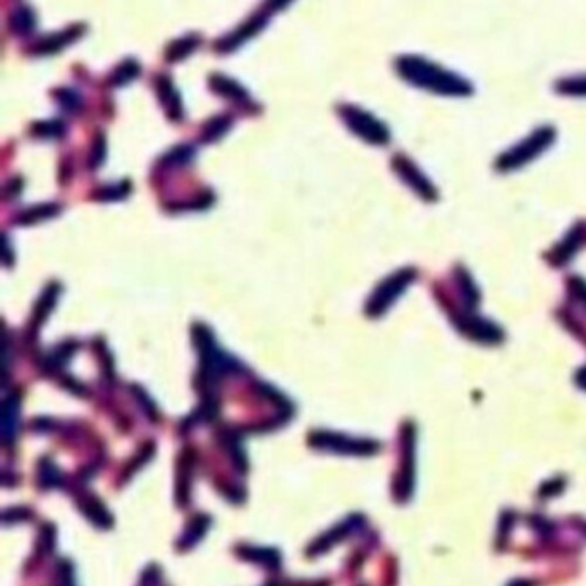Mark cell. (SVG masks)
I'll return each instance as SVG.
<instances>
[{
	"label": "cell",
	"instance_id": "cell-1",
	"mask_svg": "<svg viewBox=\"0 0 586 586\" xmlns=\"http://www.w3.org/2000/svg\"><path fill=\"white\" fill-rule=\"evenodd\" d=\"M395 67L406 81L419 88H426L442 95L471 93V86L464 79L422 57H401L397 59Z\"/></svg>",
	"mask_w": 586,
	"mask_h": 586
},
{
	"label": "cell",
	"instance_id": "cell-2",
	"mask_svg": "<svg viewBox=\"0 0 586 586\" xmlns=\"http://www.w3.org/2000/svg\"><path fill=\"white\" fill-rule=\"evenodd\" d=\"M193 339L201 356V373L205 379L211 380L218 375H225L229 372H236L239 368V363L232 359L231 356L225 355L224 351L217 348L210 330L203 325H196L193 330Z\"/></svg>",
	"mask_w": 586,
	"mask_h": 586
},
{
	"label": "cell",
	"instance_id": "cell-3",
	"mask_svg": "<svg viewBox=\"0 0 586 586\" xmlns=\"http://www.w3.org/2000/svg\"><path fill=\"white\" fill-rule=\"evenodd\" d=\"M342 121L349 129L358 134L361 140L372 144H386L389 141V131L380 121H377L372 114L361 111L352 105H342L339 107Z\"/></svg>",
	"mask_w": 586,
	"mask_h": 586
},
{
	"label": "cell",
	"instance_id": "cell-4",
	"mask_svg": "<svg viewBox=\"0 0 586 586\" xmlns=\"http://www.w3.org/2000/svg\"><path fill=\"white\" fill-rule=\"evenodd\" d=\"M415 275L416 272L413 270V268H404V270H399L395 272L394 275H390V277L387 278V281H384L382 284L377 287V291L373 292L368 305H366V313H368L370 316H379L382 315L384 312H387V308L401 296V292L411 284Z\"/></svg>",
	"mask_w": 586,
	"mask_h": 586
},
{
	"label": "cell",
	"instance_id": "cell-5",
	"mask_svg": "<svg viewBox=\"0 0 586 586\" xmlns=\"http://www.w3.org/2000/svg\"><path fill=\"white\" fill-rule=\"evenodd\" d=\"M554 140V129L552 128H540L536 133H533L528 140L522 141L521 144L514 146L509 153L504 155L499 162V167L502 169H514L520 167V165L526 164L528 160H531L535 155H538L540 151L545 150Z\"/></svg>",
	"mask_w": 586,
	"mask_h": 586
},
{
	"label": "cell",
	"instance_id": "cell-6",
	"mask_svg": "<svg viewBox=\"0 0 586 586\" xmlns=\"http://www.w3.org/2000/svg\"><path fill=\"white\" fill-rule=\"evenodd\" d=\"M312 444L319 447V449H330L342 454H359V456L373 454L377 451L375 442H370V440H351L342 435H337V433L328 432L313 433Z\"/></svg>",
	"mask_w": 586,
	"mask_h": 586
},
{
	"label": "cell",
	"instance_id": "cell-7",
	"mask_svg": "<svg viewBox=\"0 0 586 586\" xmlns=\"http://www.w3.org/2000/svg\"><path fill=\"white\" fill-rule=\"evenodd\" d=\"M456 323L468 337L476 339V341L480 342L495 344V342L502 341V330L497 325H493L492 322H489V320L473 319V316H461V319L456 320Z\"/></svg>",
	"mask_w": 586,
	"mask_h": 586
},
{
	"label": "cell",
	"instance_id": "cell-8",
	"mask_svg": "<svg viewBox=\"0 0 586 586\" xmlns=\"http://www.w3.org/2000/svg\"><path fill=\"white\" fill-rule=\"evenodd\" d=\"M265 24H267V16H265V14H256V16L249 17V19L246 21L245 24H241L238 30L232 31V33L227 35L225 38H222V40L217 44V48L220 52L234 50V48H238L245 40L255 37Z\"/></svg>",
	"mask_w": 586,
	"mask_h": 586
},
{
	"label": "cell",
	"instance_id": "cell-9",
	"mask_svg": "<svg viewBox=\"0 0 586 586\" xmlns=\"http://www.w3.org/2000/svg\"><path fill=\"white\" fill-rule=\"evenodd\" d=\"M394 167L395 171L401 174V178L404 179L411 188H415V191L418 193V195H422L425 200H435V189H433L432 185L419 174V171L411 162H408L402 157H397L394 160Z\"/></svg>",
	"mask_w": 586,
	"mask_h": 586
},
{
	"label": "cell",
	"instance_id": "cell-10",
	"mask_svg": "<svg viewBox=\"0 0 586 586\" xmlns=\"http://www.w3.org/2000/svg\"><path fill=\"white\" fill-rule=\"evenodd\" d=\"M155 88H157V95L160 98V104L164 111L167 112V117L172 121H182V105L179 93L176 91L174 84L167 76H158L155 79Z\"/></svg>",
	"mask_w": 586,
	"mask_h": 586
},
{
	"label": "cell",
	"instance_id": "cell-11",
	"mask_svg": "<svg viewBox=\"0 0 586 586\" xmlns=\"http://www.w3.org/2000/svg\"><path fill=\"white\" fill-rule=\"evenodd\" d=\"M211 91L220 97L229 98V100L236 102H245L248 100V93H246L245 88L238 83V81L231 79V77L224 76V74H211L210 79H208Z\"/></svg>",
	"mask_w": 586,
	"mask_h": 586
},
{
	"label": "cell",
	"instance_id": "cell-12",
	"mask_svg": "<svg viewBox=\"0 0 586 586\" xmlns=\"http://www.w3.org/2000/svg\"><path fill=\"white\" fill-rule=\"evenodd\" d=\"M83 30L84 28L77 24V26H70L69 30L61 31V33L48 35V37H45L44 40L35 45V50H37L38 54H52V52L61 50L67 44L76 40V38L83 33Z\"/></svg>",
	"mask_w": 586,
	"mask_h": 586
},
{
	"label": "cell",
	"instance_id": "cell-13",
	"mask_svg": "<svg viewBox=\"0 0 586 586\" xmlns=\"http://www.w3.org/2000/svg\"><path fill=\"white\" fill-rule=\"evenodd\" d=\"M404 468H402L401 478H399L397 485V497H401V499H408L413 490V468H408V462L413 461V454H415V430H408V432L404 433Z\"/></svg>",
	"mask_w": 586,
	"mask_h": 586
},
{
	"label": "cell",
	"instance_id": "cell-14",
	"mask_svg": "<svg viewBox=\"0 0 586 586\" xmlns=\"http://www.w3.org/2000/svg\"><path fill=\"white\" fill-rule=\"evenodd\" d=\"M2 435L6 442L14 439L17 430V422H19V395L10 394L3 402L2 411Z\"/></svg>",
	"mask_w": 586,
	"mask_h": 586
},
{
	"label": "cell",
	"instance_id": "cell-15",
	"mask_svg": "<svg viewBox=\"0 0 586 586\" xmlns=\"http://www.w3.org/2000/svg\"><path fill=\"white\" fill-rule=\"evenodd\" d=\"M35 24H37V19H35L33 10L24 3L17 6L10 14L9 28L14 35H19V37L30 35L35 30Z\"/></svg>",
	"mask_w": 586,
	"mask_h": 586
},
{
	"label": "cell",
	"instance_id": "cell-16",
	"mask_svg": "<svg viewBox=\"0 0 586 586\" xmlns=\"http://www.w3.org/2000/svg\"><path fill=\"white\" fill-rule=\"evenodd\" d=\"M140 70L141 67L134 59H126V61H122L121 64L115 67L108 81H111L112 86H124V84L131 83L134 77L140 76Z\"/></svg>",
	"mask_w": 586,
	"mask_h": 586
},
{
	"label": "cell",
	"instance_id": "cell-17",
	"mask_svg": "<svg viewBox=\"0 0 586 586\" xmlns=\"http://www.w3.org/2000/svg\"><path fill=\"white\" fill-rule=\"evenodd\" d=\"M232 124V119L229 115H215L210 121L205 122L203 133H201V140L203 141H217L218 138L224 136Z\"/></svg>",
	"mask_w": 586,
	"mask_h": 586
},
{
	"label": "cell",
	"instance_id": "cell-18",
	"mask_svg": "<svg viewBox=\"0 0 586 586\" xmlns=\"http://www.w3.org/2000/svg\"><path fill=\"white\" fill-rule=\"evenodd\" d=\"M198 45V37H185L181 40H176L169 45V48L165 50V57L169 59V62H178L181 59L188 57Z\"/></svg>",
	"mask_w": 586,
	"mask_h": 586
},
{
	"label": "cell",
	"instance_id": "cell-19",
	"mask_svg": "<svg viewBox=\"0 0 586 586\" xmlns=\"http://www.w3.org/2000/svg\"><path fill=\"white\" fill-rule=\"evenodd\" d=\"M583 238H585V229L583 227L574 229V231L567 236L564 245L559 248V252H557V261L569 260V256L574 255V252L578 249V246H580L581 239Z\"/></svg>",
	"mask_w": 586,
	"mask_h": 586
},
{
	"label": "cell",
	"instance_id": "cell-20",
	"mask_svg": "<svg viewBox=\"0 0 586 586\" xmlns=\"http://www.w3.org/2000/svg\"><path fill=\"white\" fill-rule=\"evenodd\" d=\"M59 207L57 205H40V207H35L31 208V210H26L23 215H21L17 220L21 222V224H33V222L38 220H44V218L52 217V215L57 214Z\"/></svg>",
	"mask_w": 586,
	"mask_h": 586
},
{
	"label": "cell",
	"instance_id": "cell-21",
	"mask_svg": "<svg viewBox=\"0 0 586 586\" xmlns=\"http://www.w3.org/2000/svg\"><path fill=\"white\" fill-rule=\"evenodd\" d=\"M55 299H57V285L52 284L45 289L44 296H41L40 303H38L37 306V312H35V319L38 320V323L44 322L45 316L48 315V312H50L52 306H54Z\"/></svg>",
	"mask_w": 586,
	"mask_h": 586
},
{
	"label": "cell",
	"instance_id": "cell-22",
	"mask_svg": "<svg viewBox=\"0 0 586 586\" xmlns=\"http://www.w3.org/2000/svg\"><path fill=\"white\" fill-rule=\"evenodd\" d=\"M105 155H107V141H105L104 133H98L95 136L93 144L90 151V169H97L104 164Z\"/></svg>",
	"mask_w": 586,
	"mask_h": 586
},
{
	"label": "cell",
	"instance_id": "cell-23",
	"mask_svg": "<svg viewBox=\"0 0 586 586\" xmlns=\"http://www.w3.org/2000/svg\"><path fill=\"white\" fill-rule=\"evenodd\" d=\"M193 155H195V148L189 146V144H181V146H176L174 150L169 151V153L164 157V162H167V164H174V165H182V164H188V162L193 158Z\"/></svg>",
	"mask_w": 586,
	"mask_h": 586
},
{
	"label": "cell",
	"instance_id": "cell-24",
	"mask_svg": "<svg viewBox=\"0 0 586 586\" xmlns=\"http://www.w3.org/2000/svg\"><path fill=\"white\" fill-rule=\"evenodd\" d=\"M246 557L255 563H261L265 566H278V554L275 550H265V549H248L246 550Z\"/></svg>",
	"mask_w": 586,
	"mask_h": 586
},
{
	"label": "cell",
	"instance_id": "cell-25",
	"mask_svg": "<svg viewBox=\"0 0 586 586\" xmlns=\"http://www.w3.org/2000/svg\"><path fill=\"white\" fill-rule=\"evenodd\" d=\"M33 131L40 136L48 138H59L64 134V124L61 121H48V122H38L33 126Z\"/></svg>",
	"mask_w": 586,
	"mask_h": 586
},
{
	"label": "cell",
	"instance_id": "cell-26",
	"mask_svg": "<svg viewBox=\"0 0 586 586\" xmlns=\"http://www.w3.org/2000/svg\"><path fill=\"white\" fill-rule=\"evenodd\" d=\"M129 191V182H121V185L117 186H107V188L100 189V191L97 193V198L102 201H108V200H121V198H124L128 195Z\"/></svg>",
	"mask_w": 586,
	"mask_h": 586
},
{
	"label": "cell",
	"instance_id": "cell-27",
	"mask_svg": "<svg viewBox=\"0 0 586 586\" xmlns=\"http://www.w3.org/2000/svg\"><path fill=\"white\" fill-rule=\"evenodd\" d=\"M73 352H74L73 344H70V342H67V344L62 346V348H59L57 351H55L54 355H52L50 358H48L47 365L50 366V368L59 370V368H61V366L66 365V361L70 358V355H73Z\"/></svg>",
	"mask_w": 586,
	"mask_h": 586
},
{
	"label": "cell",
	"instance_id": "cell-28",
	"mask_svg": "<svg viewBox=\"0 0 586 586\" xmlns=\"http://www.w3.org/2000/svg\"><path fill=\"white\" fill-rule=\"evenodd\" d=\"M40 478H41V483H44L47 489H50V486L57 485V483L61 482V475H59L57 469L54 468V464L48 461H45L44 466H41Z\"/></svg>",
	"mask_w": 586,
	"mask_h": 586
},
{
	"label": "cell",
	"instance_id": "cell-29",
	"mask_svg": "<svg viewBox=\"0 0 586 586\" xmlns=\"http://www.w3.org/2000/svg\"><path fill=\"white\" fill-rule=\"evenodd\" d=\"M559 90L564 93L586 95V77H576V79H566L559 84Z\"/></svg>",
	"mask_w": 586,
	"mask_h": 586
},
{
	"label": "cell",
	"instance_id": "cell-30",
	"mask_svg": "<svg viewBox=\"0 0 586 586\" xmlns=\"http://www.w3.org/2000/svg\"><path fill=\"white\" fill-rule=\"evenodd\" d=\"M207 522L208 520H205V518H198V520L193 522L191 528L188 529V533L185 535V538H182V543H188V545H193V543H196V540L200 538L201 535H203L205 528H207ZM181 543V545H182Z\"/></svg>",
	"mask_w": 586,
	"mask_h": 586
},
{
	"label": "cell",
	"instance_id": "cell-31",
	"mask_svg": "<svg viewBox=\"0 0 586 586\" xmlns=\"http://www.w3.org/2000/svg\"><path fill=\"white\" fill-rule=\"evenodd\" d=\"M57 98H59V104H61L64 108H67V111H74V108L79 107L81 104L79 97H77L73 90H67V88L57 91Z\"/></svg>",
	"mask_w": 586,
	"mask_h": 586
},
{
	"label": "cell",
	"instance_id": "cell-32",
	"mask_svg": "<svg viewBox=\"0 0 586 586\" xmlns=\"http://www.w3.org/2000/svg\"><path fill=\"white\" fill-rule=\"evenodd\" d=\"M576 382L581 389L586 390V368H581L576 375Z\"/></svg>",
	"mask_w": 586,
	"mask_h": 586
}]
</instances>
